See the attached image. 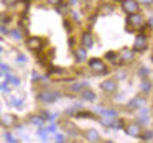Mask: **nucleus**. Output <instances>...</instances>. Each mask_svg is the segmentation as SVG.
I'll list each match as a JSON object with an SVG mask.
<instances>
[{"label":"nucleus","mask_w":153,"mask_h":143,"mask_svg":"<svg viewBox=\"0 0 153 143\" xmlns=\"http://www.w3.org/2000/svg\"><path fill=\"white\" fill-rule=\"evenodd\" d=\"M100 90L105 94H114L117 92V82L114 79H105L104 82H100Z\"/></svg>","instance_id":"obj_7"},{"label":"nucleus","mask_w":153,"mask_h":143,"mask_svg":"<svg viewBox=\"0 0 153 143\" xmlns=\"http://www.w3.org/2000/svg\"><path fill=\"white\" fill-rule=\"evenodd\" d=\"M81 99L86 100V102H94V100H96V94L89 89H84L82 92H81Z\"/></svg>","instance_id":"obj_14"},{"label":"nucleus","mask_w":153,"mask_h":143,"mask_svg":"<svg viewBox=\"0 0 153 143\" xmlns=\"http://www.w3.org/2000/svg\"><path fill=\"white\" fill-rule=\"evenodd\" d=\"M122 8L127 15L138 13L140 4H138V0H122Z\"/></svg>","instance_id":"obj_4"},{"label":"nucleus","mask_w":153,"mask_h":143,"mask_svg":"<svg viewBox=\"0 0 153 143\" xmlns=\"http://www.w3.org/2000/svg\"><path fill=\"white\" fill-rule=\"evenodd\" d=\"M125 133H127V135H130V136H133V138H140V136H142V133H143L142 125H138L137 122L128 123V125L125 127Z\"/></svg>","instance_id":"obj_5"},{"label":"nucleus","mask_w":153,"mask_h":143,"mask_svg":"<svg viewBox=\"0 0 153 143\" xmlns=\"http://www.w3.org/2000/svg\"><path fill=\"white\" fill-rule=\"evenodd\" d=\"M86 87H87V82H77V84H73V86H71V90H73V92H82Z\"/></svg>","instance_id":"obj_21"},{"label":"nucleus","mask_w":153,"mask_h":143,"mask_svg":"<svg viewBox=\"0 0 153 143\" xmlns=\"http://www.w3.org/2000/svg\"><path fill=\"white\" fill-rule=\"evenodd\" d=\"M105 59H109V61H115V59H117V54H115V53H112V51H109V53L105 54Z\"/></svg>","instance_id":"obj_30"},{"label":"nucleus","mask_w":153,"mask_h":143,"mask_svg":"<svg viewBox=\"0 0 153 143\" xmlns=\"http://www.w3.org/2000/svg\"><path fill=\"white\" fill-rule=\"evenodd\" d=\"M76 119H97L92 112H86V110H79L76 112Z\"/></svg>","instance_id":"obj_19"},{"label":"nucleus","mask_w":153,"mask_h":143,"mask_svg":"<svg viewBox=\"0 0 153 143\" xmlns=\"http://www.w3.org/2000/svg\"><path fill=\"white\" fill-rule=\"evenodd\" d=\"M71 2H76V0H71Z\"/></svg>","instance_id":"obj_44"},{"label":"nucleus","mask_w":153,"mask_h":143,"mask_svg":"<svg viewBox=\"0 0 153 143\" xmlns=\"http://www.w3.org/2000/svg\"><path fill=\"white\" fill-rule=\"evenodd\" d=\"M81 44H82L84 50H89V48H92V44H94L92 35H91V33H84L82 38H81Z\"/></svg>","instance_id":"obj_12"},{"label":"nucleus","mask_w":153,"mask_h":143,"mask_svg":"<svg viewBox=\"0 0 153 143\" xmlns=\"http://www.w3.org/2000/svg\"><path fill=\"white\" fill-rule=\"evenodd\" d=\"M27 46H28V50H31V51H40L41 46H43V41L38 36H31L27 40Z\"/></svg>","instance_id":"obj_8"},{"label":"nucleus","mask_w":153,"mask_h":143,"mask_svg":"<svg viewBox=\"0 0 153 143\" xmlns=\"http://www.w3.org/2000/svg\"><path fill=\"white\" fill-rule=\"evenodd\" d=\"M46 2H48V4H51V5H54V7H58L63 0H46Z\"/></svg>","instance_id":"obj_37"},{"label":"nucleus","mask_w":153,"mask_h":143,"mask_svg":"<svg viewBox=\"0 0 153 143\" xmlns=\"http://www.w3.org/2000/svg\"><path fill=\"white\" fill-rule=\"evenodd\" d=\"M133 56H135V53H133V50H122L120 51V63H125V61H132Z\"/></svg>","instance_id":"obj_13"},{"label":"nucleus","mask_w":153,"mask_h":143,"mask_svg":"<svg viewBox=\"0 0 153 143\" xmlns=\"http://www.w3.org/2000/svg\"><path fill=\"white\" fill-rule=\"evenodd\" d=\"M28 122H30L31 125H35V127H43L45 120L41 119V115H30V119H28Z\"/></svg>","instance_id":"obj_16"},{"label":"nucleus","mask_w":153,"mask_h":143,"mask_svg":"<svg viewBox=\"0 0 153 143\" xmlns=\"http://www.w3.org/2000/svg\"><path fill=\"white\" fill-rule=\"evenodd\" d=\"M148 48V41H146L145 35H138L135 38V43H133V53H138V51H145Z\"/></svg>","instance_id":"obj_6"},{"label":"nucleus","mask_w":153,"mask_h":143,"mask_svg":"<svg viewBox=\"0 0 153 143\" xmlns=\"http://www.w3.org/2000/svg\"><path fill=\"white\" fill-rule=\"evenodd\" d=\"M117 119H119V117H117ZM115 117H107V115H102V117H100V123H102V125H105V127H112V123L114 122H115Z\"/></svg>","instance_id":"obj_17"},{"label":"nucleus","mask_w":153,"mask_h":143,"mask_svg":"<svg viewBox=\"0 0 153 143\" xmlns=\"http://www.w3.org/2000/svg\"><path fill=\"white\" fill-rule=\"evenodd\" d=\"M145 104H146V100H145V97H140V96H137V97H133L132 100H128V104H127V107L128 109H142V107H145Z\"/></svg>","instance_id":"obj_10"},{"label":"nucleus","mask_w":153,"mask_h":143,"mask_svg":"<svg viewBox=\"0 0 153 143\" xmlns=\"http://www.w3.org/2000/svg\"><path fill=\"white\" fill-rule=\"evenodd\" d=\"M54 138H56V142L58 143H64V135H63V133H54Z\"/></svg>","instance_id":"obj_29"},{"label":"nucleus","mask_w":153,"mask_h":143,"mask_svg":"<svg viewBox=\"0 0 153 143\" xmlns=\"http://www.w3.org/2000/svg\"><path fill=\"white\" fill-rule=\"evenodd\" d=\"M4 136H5V140H7V143H18V140L15 138V136L12 135L10 132H5V133H4Z\"/></svg>","instance_id":"obj_24"},{"label":"nucleus","mask_w":153,"mask_h":143,"mask_svg":"<svg viewBox=\"0 0 153 143\" xmlns=\"http://www.w3.org/2000/svg\"><path fill=\"white\" fill-rule=\"evenodd\" d=\"M61 99V92H58V90H50V89H45L41 90L40 94H38V100H40L41 104H53L56 102V100Z\"/></svg>","instance_id":"obj_1"},{"label":"nucleus","mask_w":153,"mask_h":143,"mask_svg":"<svg viewBox=\"0 0 153 143\" xmlns=\"http://www.w3.org/2000/svg\"><path fill=\"white\" fill-rule=\"evenodd\" d=\"M89 69L92 71L96 76H100V74H107L109 73V67H107V64L104 63L102 59H99V58H92V59H89Z\"/></svg>","instance_id":"obj_2"},{"label":"nucleus","mask_w":153,"mask_h":143,"mask_svg":"<svg viewBox=\"0 0 153 143\" xmlns=\"http://www.w3.org/2000/svg\"><path fill=\"white\" fill-rule=\"evenodd\" d=\"M10 105H13L15 109H23V99H15V97H12Z\"/></svg>","instance_id":"obj_22"},{"label":"nucleus","mask_w":153,"mask_h":143,"mask_svg":"<svg viewBox=\"0 0 153 143\" xmlns=\"http://www.w3.org/2000/svg\"><path fill=\"white\" fill-rule=\"evenodd\" d=\"M0 76H2V71H0Z\"/></svg>","instance_id":"obj_43"},{"label":"nucleus","mask_w":153,"mask_h":143,"mask_svg":"<svg viewBox=\"0 0 153 143\" xmlns=\"http://www.w3.org/2000/svg\"><path fill=\"white\" fill-rule=\"evenodd\" d=\"M105 143H114V142H105Z\"/></svg>","instance_id":"obj_40"},{"label":"nucleus","mask_w":153,"mask_h":143,"mask_svg":"<svg viewBox=\"0 0 153 143\" xmlns=\"http://www.w3.org/2000/svg\"><path fill=\"white\" fill-rule=\"evenodd\" d=\"M40 79H41V76L36 73V71H33V73H31V81H33V82H38Z\"/></svg>","instance_id":"obj_33"},{"label":"nucleus","mask_w":153,"mask_h":143,"mask_svg":"<svg viewBox=\"0 0 153 143\" xmlns=\"http://www.w3.org/2000/svg\"><path fill=\"white\" fill-rule=\"evenodd\" d=\"M152 136H153V130H148V132L142 133V136H140V138H143V140H150Z\"/></svg>","instance_id":"obj_27"},{"label":"nucleus","mask_w":153,"mask_h":143,"mask_svg":"<svg viewBox=\"0 0 153 143\" xmlns=\"http://www.w3.org/2000/svg\"><path fill=\"white\" fill-rule=\"evenodd\" d=\"M4 2V5H7V7H13L15 4H18V0H2Z\"/></svg>","instance_id":"obj_32"},{"label":"nucleus","mask_w":153,"mask_h":143,"mask_svg":"<svg viewBox=\"0 0 153 143\" xmlns=\"http://www.w3.org/2000/svg\"><path fill=\"white\" fill-rule=\"evenodd\" d=\"M0 71H4V73H10V67L7 66V64H4V63H0Z\"/></svg>","instance_id":"obj_34"},{"label":"nucleus","mask_w":153,"mask_h":143,"mask_svg":"<svg viewBox=\"0 0 153 143\" xmlns=\"http://www.w3.org/2000/svg\"><path fill=\"white\" fill-rule=\"evenodd\" d=\"M153 89V84L150 82L148 79H142V82H140V90H142L143 94H150Z\"/></svg>","instance_id":"obj_15"},{"label":"nucleus","mask_w":153,"mask_h":143,"mask_svg":"<svg viewBox=\"0 0 153 143\" xmlns=\"http://www.w3.org/2000/svg\"><path fill=\"white\" fill-rule=\"evenodd\" d=\"M148 25H152V27H153V17L150 18V20H148Z\"/></svg>","instance_id":"obj_39"},{"label":"nucleus","mask_w":153,"mask_h":143,"mask_svg":"<svg viewBox=\"0 0 153 143\" xmlns=\"http://www.w3.org/2000/svg\"><path fill=\"white\" fill-rule=\"evenodd\" d=\"M66 143H74V142H66Z\"/></svg>","instance_id":"obj_41"},{"label":"nucleus","mask_w":153,"mask_h":143,"mask_svg":"<svg viewBox=\"0 0 153 143\" xmlns=\"http://www.w3.org/2000/svg\"><path fill=\"white\" fill-rule=\"evenodd\" d=\"M17 61H18V63H27V56H25V54H18Z\"/></svg>","instance_id":"obj_36"},{"label":"nucleus","mask_w":153,"mask_h":143,"mask_svg":"<svg viewBox=\"0 0 153 143\" xmlns=\"http://www.w3.org/2000/svg\"><path fill=\"white\" fill-rule=\"evenodd\" d=\"M17 123H18V117L13 115V113H4V115H0V125L4 127V128H13Z\"/></svg>","instance_id":"obj_3"},{"label":"nucleus","mask_w":153,"mask_h":143,"mask_svg":"<svg viewBox=\"0 0 153 143\" xmlns=\"http://www.w3.org/2000/svg\"><path fill=\"white\" fill-rule=\"evenodd\" d=\"M140 4H143V5H153V0H140Z\"/></svg>","instance_id":"obj_38"},{"label":"nucleus","mask_w":153,"mask_h":143,"mask_svg":"<svg viewBox=\"0 0 153 143\" xmlns=\"http://www.w3.org/2000/svg\"><path fill=\"white\" fill-rule=\"evenodd\" d=\"M8 35H10L13 40H17V41L22 40V31L20 30H10V31H8Z\"/></svg>","instance_id":"obj_23"},{"label":"nucleus","mask_w":153,"mask_h":143,"mask_svg":"<svg viewBox=\"0 0 153 143\" xmlns=\"http://www.w3.org/2000/svg\"><path fill=\"white\" fill-rule=\"evenodd\" d=\"M127 23H128L130 27L138 28V27H142V25H143V17L140 13H132V15L127 17Z\"/></svg>","instance_id":"obj_9"},{"label":"nucleus","mask_w":153,"mask_h":143,"mask_svg":"<svg viewBox=\"0 0 153 143\" xmlns=\"http://www.w3.org/2000/svg\"><path fill=\"white\" fill-rule=\"evenodd\" d=\"M84 136L87 138V142L89 143H97L100 140V135H99V132L97 130H94V128H89V130H86V133H84Z\"/></svg>","instance_id":"obj_11"},{"label":"nucleus","mask_w":153,"mask_h":143,"mask_svg":"<svg viewBox=\"0 0 153 143\" xmlns=\"http://www.w3.org/2000/svg\"><path fill=\"white\" fill-rule=\"evenodd\" d=\"M5 82H12L13 86H20V84H22V81L18 79L17 76H12V74L8 73V74H5Z\"/></svg>","instance_id":"obj_20"},{"label":"nucleus","mask_w":153,"mask_h":143,"mask_svg":"<svg viewBox=\"0 0 153 143\" xmlns=\"http://www.w3.org/2000/svg\"><path fill=\"white\" fill-rule=\"evenodd\" d=\"M148 122H150L148 115H142V117H138V120H137L138 125H145V123H148Z\"/></svg>","instance_id":"obj_26"},{"label":"nucleus","mask_w":153,"mask_h":143,"mask_svg":"<svg viewBox=\"0 0 153 143\" xmlns=\"http://www.w3.org/2000/svg\"><path fill=\"white\" fill-rule=\"evenodd\" d=\"M100 10H102V13L109 15V13H112V12H115V8H114L112 5H104V7L100 8Z\"/></svg>","instance_id":"obj_25"},{"label":"nucleus","mask_w":153,"mask_h":143,"mask_svg":"<svg viewBox=\"0 0 153 143\" xmlns=\"http://www.w3.org/2000/svg\"><path fill=\"white\" fill-rule=\"evenodd\" d=\"M46 132H48V133H56V132H58V127L54 125V123H51L50 127H46Z\"/></svg>","instance_id":"obj_31"},{"label":"nucleus","mask_w":153,"mask_h":143,"mask_svg":"<svg viewBox=\"0 0 153 143\" xmlns=\"http://www.w3.org/2000/svg\"><path fill=\"white\" fill-rule=\"evenodd\" d=\"M115 76H117V79L122 81V79H125V77H127V73H125V71H120V73H117Z\"/></svg>","instance_id":"obj_35"},{"label":"nucleus","mask_w":153,"mask_h":143,"mask_svg":"<svg viewBox=\"0 0 153 143\" xmlns=\"http://www.w3.org/2000/svg\"><path fill=\"white\" fill-rule=\"evenodd\" d=\"M74 56H76L77 61H84L87 58V51L84 48H79V50H74Z\"/></svg>","instance_id":"obj_18"},{"label":"nucleus","mask_w":153,"mask_h":143,"mask_svg":"<svg viewBox=\"0 0 153 143\" xmlns=\"http://www.w3.org/2000/svg\"><path fill=\"white\" fill-rule=\"evenodd\" d=\"M0 53H2V46H0Z\"/></svg>","instance_id":"obj_42"},{"label":"nucleus","mask_w":153,"mask_h":143,"mask_svg":"<svg viewBox=\"0 0 153 143\" xmlns=\"http://www.w3.org/2000/svg\"><path fill=\"white\" fill-rule=\"evenodd\" d=\"M138 76H142V79H146V76H148V69H146V67H142V69L138 71Z\"/></svg>","instance_id":"obj_28"}]
</instances>
